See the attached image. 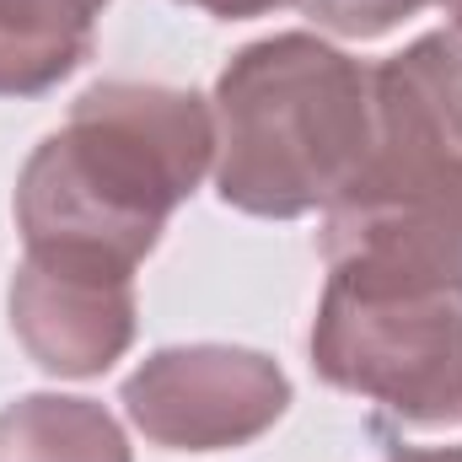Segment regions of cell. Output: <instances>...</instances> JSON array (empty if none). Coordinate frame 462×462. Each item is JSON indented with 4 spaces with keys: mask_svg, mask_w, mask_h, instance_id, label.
I'll use <instances>...</instances> for the list:
<instances>
[{
    "mask_svg": "<svg viewBox=\"0 0 462 462\" xmlns=\"http://www.w3.org/2000/svg\"><path fill=\"white\" fill-rule=\"evenodd\" d=\"M216 156L205 97L151 81H103L27 156L16 226L32 258L134 274Z\"/></svg>",
    "mask_w": 462,
    "mask_h": 462,
    "instance_id": "cell-1",
    "label": "cell"
},
{
    "mask_svg": "<svg viewBox=\"0 0 462 462\" xmlns=\"http://www.w3.org/2000/svg\"><path fill=\"white\" fill-rule=\"evenodd\" d=\"M323 258L462 291V32L371 70V145L328 205Z\"/></svg>",
    "mask_w": 462,
    "mask_h": 462,
    "instance_id": "cell-2",
    "label": "cell"
},
{
    "mask_svg": "<svg viewBox=\"0 0 462 462\" xmlns=\"http://www.w3.org/2000/svg\"><path fill=\"white\" fill-rule=\"evenodd\" d=\"M371 145V70L312 32L247 43L216 81V189L247 216L328 210Z\"/></svg>",
    "mask_w": 462,
    "mask_h": 462,
    "instance_id": "cell-3",
    "label": "cell"
},
{
    "mask_svg": "<svg viewBox=\"0 0 462 462\" xmlns=\"http://www.w3.org/2000/svg\"><path fill=\"white\" fill-rule=\"evenodd\" d=\"M312 365L323 382L393 409L409 425H457L462 291L328 263Z\"/></svg>",
    "mask_w": 462,
    "mask_h": 462,
    "instance_id": "cell-4",
    "label": "cell"
},
{
    "mask_svg": "<svg viewBox=\"0 0 462 462\" xmlns=\"http://www.w3.org/2000/svg\"><path fill=\"white\" fill-rule=\"evenodd\" d=\"M291 403L285 371L236 345L156 349L124 382V414L134 430L172 452H226L263 436Z\"/></svg>",
    "mask_w": 462,
    "mask_h": 462,
    "instance_id": "cell-5",
    "label": "cell"
},
{
    "mask_svg": "<svg viewBox=\"0 0 462 462\" xmlns=\"http://www.w3.org/2000/svg\"><path fill=\"white\" fill-rule=\"evenodd\" d=\"M11 328L54 376H97L134 339V274L22 258L11 280Z\"/></svg>",
    "mask_w": 462,
    "mask_h": 462,
    "instance_id": "cell-6",
    "label": "cell"
},
{
    "mask_svg": "<svg viewBox=\"0 0 462 462\" xmlns=\"http://www.w3.org/2000/svg\"><path fill=\"white\" fill-rule=\"evenodd\" d=\"M108 0H0V97L60 87L87 54Z\"/></svg>",
    "mask_w": 462,
    "mask_h": 462,
    "instance_id": "cell-7",
    "label": "cell"
},
{
    "mask_svg": "<svg viewBox=\"0 0 462 462\" xmlns=\"http://www.w3.org/2000/svg\"><path fill=\"white\" fill-rule=\"evenodd\" d=\"M0 462H129V447L103 403L32 393L0 409Z\"/></svg>",
    "mask_w": 462,
    "mask_h": 462,
    "instance_id": "cell-8",
    "label": "cell"
},
{
    "mask_svg": "<svg viewBox=\"0 0 462 462\" xmlns=\"http://www.w3.org/2000/svg\"><path fill=\"white\" fill-rule=\"evenodd\" d=\"M307 16L339 38H382L387 27H398L403 16L436 5V0H301Z\"/></svg>",
    "mask_w": 462,
    "mask_h": 462,
    "instance_id": "cell-9",
    "label": "cell"
},
{
    "mask_svg": "<svg viewBox=\"0 0 462 462\" xmlns=\"http://www.w3.org/2000/svg\"><path fill=\"white\" fill-rule=\"evenodd\" d=\"M183 5H199V11H210V16H231V22H242V16L280 11V5H291V0H183Z\"/></svg>",
    "mask_w": 462,
    "mask_h": 462,
    "instance_id": "cell-10",
    "label": "cell"
},
{
    "mask_svg": "<svg viewBox=\"0 0 462 462\" xmlns=\"http://www.w3.org/2000/svg\"><path fill=\"white\" fill-rule=\"evenodd\" d=\"M387 462H462V447H425V452H398Z\"/></svg>",
    "mask_w": 462,
    "mask_h": 462,
    "instance_id": "cell-11",
    "label": "cell"
},
{
    "mask_svg": "<svg viewBox=\"0 0 462 462\" xmlns=\"http://www.w3.org/2000/svg\"><path fill=\"white\" fill-rule=\"evenodd\" d=\"M452 16H457V27H462V0H452Z\"/></svg>",
    "mask_w": 462,
    "mask_h": 462,
    "instance_id": "cell-12",
    "label": "cell"
}]
</instances>
